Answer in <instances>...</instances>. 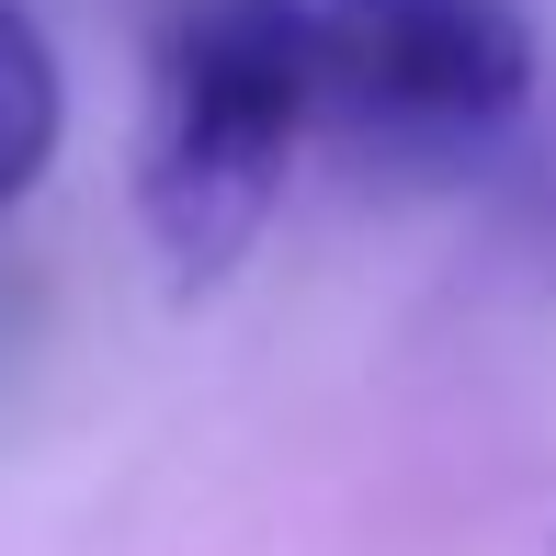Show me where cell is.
<instances>
[{"instance_id": "1", "label": "cell", "mask_w": 556, "mask_h": 556, "mask_svg": "<svg viewBox=\"0 0 556 556\" xmlns=\"http://www.w3.org/2000/svg\"><path fill=\"white\" fill-rule=\"evenodd\" d=\"M307 125H318L307 0H170L160 12L148 125H137V216L182 285L227 273L273 227Z\"/></svg>"}, {"instance_id": "3", "label": "cell", "mask_w": 556, "mask_h": 556, "mask_svg": "<svg viewBox=\"0 0 556 556\" xmlns=\"http://www.w3.org/2000/svg\"><path fill=\"white\" fill-rule=\"evenodd\" d=\"M58 137H68V80H58V46H46V23L23 12V0H0V216H12L23 193L46 182Z\"/></svg>"}, {"instance_id": "2", "label": "cell", "mask_w": 556, "mask_h": 556, "mask_svg": "<svg viewBox=\"0 0 556 556\" xmlns=\"http://www.w3.org/2000/svg\"><path fill=\"white\" fill-rule=\"evenodd\" d=\"M318 12V114L375 137H489L534 103V23L511 0H307Z\"/></svg>"}]
</instances>
